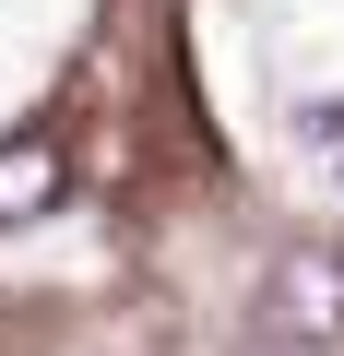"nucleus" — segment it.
Wrapping results in <instances>:
<instances>
[{"mask_svg": "<svg viewBox=\"0 0 344 356\" xmlns=\"http://www.w3.org/2000/svg\"><path fill=\"white\" fill-rule=\"evenodd\" d=\"M261 332L273 344H309V356L344 344V250L332 238H285L261 261Z\"/></svg>", "mask_w": 344, "mask_h": 356, "instance_id": "nucleus-1", "label": "nucleus"}, {"mask_svg": "<svg viewBox=\"0 0 344 356\" xmlns=\"http://www.w3.org/2000/svg\"><path fill=\"white\" fill-rule=\"evenodd\" d=\"M60 178H72L60 131H0V226H36V214H60Z\"/></svg>", "mask_w": 344, "mask_h": 356, "instance_id": "nucleus-2", "label": "nucleus"}, {"mask_svg": "<svg viewBox=\"0 0 344 356\" xmlns=\"http://www.w3.org/2000/svg\"><path fill=\"white\" fill-rule=\"evenodd\" d=\"M297 131H309L320 154H344V95H309V107H297Z\"/></svg>", "mask_w": 344, "mask_h": 356, "instance_id": "nucleus-3", "label": "nucleus"}, {"mask_svg": "<svg viewBox=\"0 0 344 356\" xmlns=\"http://www.w3.org/2000/svg\"><path fill=\"white\" fill-rule=\"evenodd\" d=\"M249 356H309V344H273V332H261V344H249Z\"/></svg>", "mask_w": 344, "mask_h": 356, "instance_id": "nucleus-4", "label": "nucleus"}]
</instances>
